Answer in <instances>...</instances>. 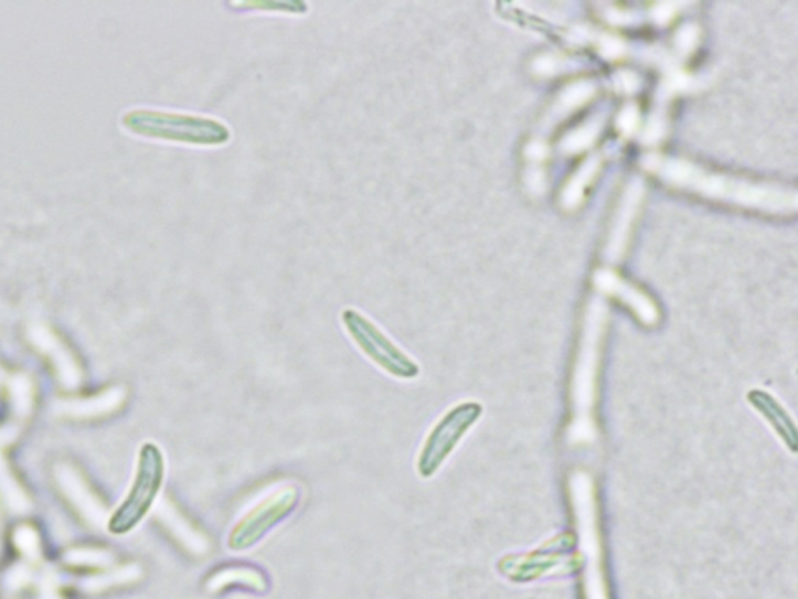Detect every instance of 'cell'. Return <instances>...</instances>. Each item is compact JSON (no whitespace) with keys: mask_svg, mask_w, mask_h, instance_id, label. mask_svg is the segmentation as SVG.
<instances>
[{"mask_svg":"<svg viewBox=\"0 0 798 599\" xmlns=\"http://www.w3.org/2000/svg\"><path fill=\"white\" fill-rule=\"evenodd\" d=\"M164 456L160 447L146 442L139 450L137 477L129 495L116 509L108 522V531L116 536L130 533L149 514L164 481Z\"/></svg>","mask_w":798,"mask_h":599,"instance_id":"3957f363","label":"cell"},{"mask_svg":"<svg viewBox=\"0 0 798 599\" xmlns=\"http://www.w3.org/2000/svg\"><path fill=\"white\" fill-rule=\"evenodd\" d=\"M480 416L481 406L468 402L447 410L439 418L438 424L425 437L424 446L417 456L416 470L421 478L428 480L438 472Z\"/></svg>","mask_w":798,"mask_h":599,"instance_id":"277c9868","label":"cell"},{"mask_svg":"<svg viewBox=\"0 0 798 599\" xmlns=\"http://www.w3.org/2000/svg\"><path fill=\"white\" fill-rule=\"evenodd\" d=\"M243 9L273 11V13L286 14H304L308 11L307 3L304 2H277V0H259V2L240 3Z\"/></svg>","mask_w":798,"mask_h":599,"instance_id":"8992f818","label":"cell"},{"mask_svg":"<svg viewBox=\"0 0 798 599\" xmlns=\"http://www.w3.org/2000/svg\"><path fill=\"white\" fill-rule=\"evenodd\" d=\"M299 491L292 485L270 493L236 523L228 536V548L233 552H246L258 544L274 526L291 514L299 504Z\"/></svg>","mask_w":798,"mask_h":599,"instance_id":"5b68a950","label":"cell"},{"mask_svg":"<svg viewBox=\"0 0 798 599\" xmlns=\"http://www.w3.org/2000/svg\"><path fill=\"white\" fill-rule=\"evenodd\" d=\"M341 322L360 352L387 375L406 382L419 376V364L359 309H342Z\"/></svg>","mask_w":798,"mask_h":599,"instance_id":"7a4b0ae2","label":"cell"},{"mask_svg":"<svg viewBox=\"0 0 798 599\" xmlns=\"http://www.w3.org/2000/svg\"><path fill=\"white\" fill-rule=\"evenodd\" d=\"M129 126L142 137L177 142V145L222 147L232 141V130L227 124L210 116L190 115V113L142 109L131 113Z\"/></svg>","mask_w":798,"mask_h":599,"instance_id":"6da1fadb","label":"cell"}]
</instances>
